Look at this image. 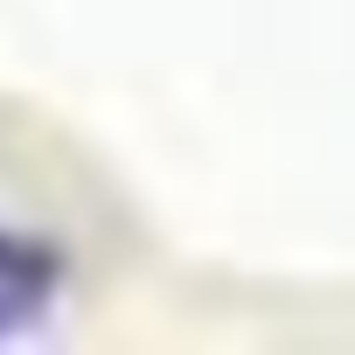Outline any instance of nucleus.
<instances>
[{
  "mask_svg": "<svg viewBox=\"0 0 355 355\" xmlns=\"http://www.w3.org/2000/svg\"><path fill=\"white\" fill-rule=\"evenodd\" d=\"M63 286H70V258L56 251V237L0 223V341L42 327L56 313Z\"/></svg>",
  "mask_w": 355,
  "mask_h": 355,
  "instance_id": "1",
  "label": "nucleus"
}]
</instances>
